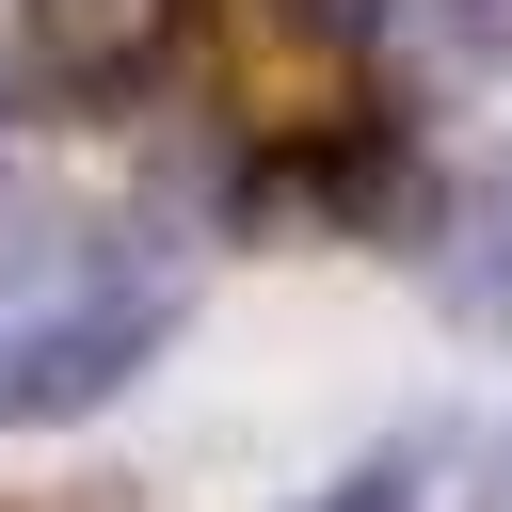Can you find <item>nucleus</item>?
I'll return each mask as SVG.
<instances>
[{
    "label": "nucleus",
    "mask_w": 512,
    "mask_h": 512,
    "mask_svg": "<svg viewBox=\"0 0 512 512\" xmlns=\"http://www.w3.org/2000/svg\"><path fill=\"white\" fill-rule=\"evenodd\" d=\"M176 336V256L144 224H16L0 240V416H96Z\"/></svg>",
    "instance_id": "nucleus-1"
},
{
    "label": "nucleus",
    "mask_w": 512,
    "mask_h": 512,
    "mask_svg": "<svg viewBox=\"0 0 512 512\" xmlns=\"http://www.w3.org/2000/svg\"><path fill=\"white\" fill-rule=\"evenodd\" d=\"M16 32H32V64H48L64 96H144V80L176 64L192 0H16Z\"/></svg>",
    "instance_id": "nucleus-2"
},
{
    "label": "nucleus",
    "mask_w": 512,
    "mask_h": 512,
    "mask_svg": "<svg viewBox=\"0 0 512 512\" xmlns=\"http://www.w3.org/2000/svg\"><path fill=\"white\" fill-rule=\"evenodd\" d=\"M432 288H448L464 320H512V144L432 208Z\"/></svg>",
    "instance_id": "nucleus-3"
},
{
    "label": "nucleus",
    "mask_w": 512,
    "mask_h": 512,
    "mask_svg": "<svg viewBox=\"0 0 512 512\" xmlns=\"http://www.w3.org/2000/svg\"><path fill=\"white\" fill-rule=\"evenodd\" d=\"M288 16H304V32H336V48H352V32H384V0H288Z\"/></svg>",
    "instance_id": "nucleus-4"
},
{
    "label": "nucleus",
    "mask_w": 512,
    "mask_h": 512,
    "mask_svg": "<svg viewBox=\"0 0 512 512\" xmlns=\"http://www.w3.org/2000/svg\"><path fill=\"white\" fill-rule=\"evenodd\" d=\"M464 512H512V432L480 448V496H464Z\"/></svg>",
    "instance_id": "nucleus-5"
},
{
    "label": "nucleus",
    "mask_w": 512,
    "mask_h": 512,
    "mask_svg": "<svg viewBox=\"0 0 512 512\" xmlns=\"http://www.w3.org/2000/svg\"><path fill=\"white\" fill-rule=\"evenodd\" d=\"M320 512H400V480H352V496H320Z\"/></svg>",
    "instance_id": "nucleus-6"
}]
</instances>
